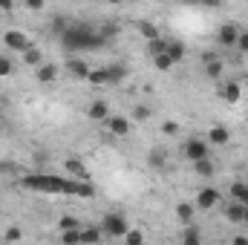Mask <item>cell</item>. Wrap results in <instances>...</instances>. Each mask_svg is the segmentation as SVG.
<instances>
[{
    "label": "cell",
    "instance_id": "1",
    "mask_svg": "<svg viewBox=\"0 0 248 245\" xmlns=\"http://www.w3.org/2000/svg\"><path fill=\"white\" fill-rule=\"evenodd\" d=\"M58 41H61L63 52H69V55H84V52L101 49L107 44L104 32L101 29H93L90 23H69L66 32H63Z\"/></svg>",
    "mask_w": 248,
    "mask_h": 245
},
{
    "label": "cell",
    "instance_id": "2",
    "mask_svg": "<svg viewBox=\"0 0 248 245\" xmlns=\"http://www.w3.org/2000/svg\"><path fill=\"white\" fill-rule=\"evenodd\" d=\"M69 182L66 176H52V173H32V176H23L20 184L26 190H38V193H66L69 190Z\"/></svg>",
    "mask_w": 248,
    "mask_h": 245
},
{
    "label": "cell",
    "instance_id": "3",
    "mask_svg": "<svg viewBox=\"0 0 248 245\" xmlns=\"http://www.w3.org/2000/svg\"><path fill=\"white\" fill-rule=\"evenodd\" d=\"M127 228H130V222H127V216L122 211H110V214L101 216V234L110 237V240H122L127 234Z\"/></svg>",
    "mask_w": 248,
    "mask_h": 245
},
{
    "label": "cell",
    "instance_id": "4",
    "mask_svg": "<svg viewBox=\"0 0 248 245\" xmlns=\"http://www.w3.org/2000/svg\"><path fill=\"white\" fill-rule=\"evenodd\" d=\"M208 156H211V144L205 138H187V144H185L187 162H199V159H208Z\"/></svg>",
    "mask_w": 248,
    "mask_h": 245
},
{
    "label": "cell",
    "instance_id": "5",
    "mask_svg": "<svg viewBox=\"0 0 248 245\" xmlns=\"http://www.w3.org/2000/svg\"><path fill=\"white\" fill-rule=\"evenodd\" d=\"M3 44H6V49H12V52H23V49H29V46H32L29 35H26V32H20V29H9V32L3 35Z\"/></svg>",
    "mask_w": 248,
    "mask_h": 245
},
{
    "label": "cell",
    "instance_id": "6",
    "mask_svg": "<svg viewBox=\"0 0 248 245\" xmlns=\"http://www.w3.org/2000/svg\"><path fill=\"white\" fill-rule=\"evenodd\" d=\"M219 190L217 187H202L199 193H196V199H193V205L199 208V211H211V208H217L219 205Z\"/></svg>",
    "mask_w": 248,
    "mask_h": 245
},
{
    "label": "cell",
    "instance_id": "7",
    "mask_svg": "<svg viewBox=\"0 0 248 245\" xmlns=\"http://www.w3.org/2000/svg\"><path fill=\"white\" fill-rule=\"evenodd\" d=\"M237 38H240V26H237V23H222L219 32H217V44L225 46V49L237 46Z\"/></svg>",
    "mask_w": 248,
    "mask_h": 245
},
{
    "label": "cell",
    "instance_id": "8",
    "mask_svg": "<svg viewBox=\"0 0 248 245\" xmlns=\"http://www.w3.org/2000/svg\"><path fill=\"white\" fill-rule=\"evenodd\" d=\"M225 104H237L240 98H243V87H240V81H225V84H219V92H217Z\"/></svg>",
    "mask_w": 248,
    "mask_h": 245
},
{
    "label": "cell",
    "instance_id": "9",
    "mask_svg": "<svg viewBox=\"0 0 248 245\" xmlns=\"http://www.w3.org/2000/svg\"><path fill=\"white\" fill-rule=\"evenodd\" d=\"M63 170H66V176H72V179H90L87 165H84L81 159H75V156H69V159L63 162Z\"/></svg>",
    "mask_w": 248,
    "mask_h": 245
},
{
    "label": "cell",
    "instance_id": "10",
    "mask_svg": "<svg viewBox=\"0 0 248 245\" xmlns=\"http://www.w3.org/2000/svg\"><path fill=\"white\" fill-rule=\"evenodd\" d=\"M202 63H205V75H208L211 81H219V78H222V61H219L214 52H205V55H202Z\"/></svg>",
    "mask_w": 248,
    "mask_h": 245
},
{
    "label": "cell",
    "instance_id": "11",
    "mask_svg": "<svg viewBox=\"0 0 248 245\" xmlns=\"http://www.w3.org/2000/svg\"><path fill=\"white\" fill-rule=\"evenodd\" d=\"M87 116H90L93 122H107V119H110V104H107L104 98H95V101L87 107Z\"/></svg>",
    "mask_w": 248,
    "mask_h": 245
},
{
    "label": "cell",
    "instance_id": "12",
    "mask_svg": "<svg viewBox=\"0 0 248 245\" xmlns=\"http://www.w3.org/2000/svg\"><path fill=\"white\" fill-rule=\"evenodd\" d=\"M228 141H231V133H228V127H225V124H214V127L208 130V144L222 147V144H228Z\"/></svg>",
    "mask_w": 248,
    "mask_h": 245
},
{
    "label": "cell",
    "instance_id": "13",
    "mask_svg": "<svg viewBox=\"0 0 248 245\" xmlns=\"http://www.w3.org/2000/svg\"><path fill=\"white\" fill-rule=\"evenodd\" d=\"M66 72H69L72 78H87V75H90V63L81 61L78 55H72V58L66 61Z\"/></svg>",
    "mask_w": 248,
    "mask_h": 245
},
{
    "label": "cell",
    "instance_id": "14",
    "mask_svg": "<svg viewBox=\"0 0 248 245\" xmlns=\"http://www.w3.org/2000/svg\"><path fill=\"white\" fill-rule=\"evenodd\" d=\"M107 130H110L113 136H127V133H130V119H124V116H110V119H107Z\"/></svg>",
    "mask_w": 248,
    "mask_h": 245
},
{
    "label": "cell",
    "instance_id": "15",
    "mask_svg": "<svg viewBox=\"0 0 248 245\" xmlns=\"http://www.w3.org/2000/svg\"><path fill=\"white\" fill-rule=\"evenodd\" d=\"M147 168H153V170H165V168H168V153H165L162 147L150 150V153H147Z\"/></svg>",
    "mask_w": 248,
    "mask_h": 245
},
{
    "label": "cell",
    "instance_id": "16",
    "mask_svg": "<svg viewBox=\"0 0 248 245\" xmlns=\"http://www.w3.org/2000/svg\"><path fill=\"white\" fill-rule=\"evenodd\" d=\"M243 216H246V205L237 202V199H231V202L225 205V219H228V222H243Z\"/></svg>",
    "mask_w": 248,
    "mask_h": 245
},
{
    "label": "cell",
    "instance_id": "17",
    "mask_svg": "<svg viewBox=\"0 0 248 245\" xmlns=\"http://www.w3.org/2000/svg\"><path fill=\"white\" fill-rule=\"evenodd\" d=\"M165 52H168V58H170L173 63L185 61V55H187L185 44H182V41H170V38H168V49H165Z\"/></svg>",
    "mask_w": 248,
    "mask_h": 245
},
{
    "label": "cell",
    "instance_id": "18",
    "mask_svg": "<svg viewBox=\"0 0 248 245\" xmlns=\"http://www.w3.org/2000/svg\"><path fill=\"white\" fill-rule=\"evenodd\" d=\"M190 165H193V173L202 176V179H208V176L217 173V165L211 162V156H208V159H199V162H190Z\"/></svg>",
    "mask_w": 248,
    "mask_h": 245
},
{
    "label": "cell",
    "instance_id": "19",
    "mask_svg": "<svg viewBox=\"0 0 248 245\" xmlns=\"http://www.w3.org/2000/svg\"><path fill=\"white\" fill-rule=\"evenodd\" d=\"M87 81H90L93 87H110V72H107V66H101V69H90Z\"/></svg>",
    "mask_w": 248,
    "mask_h": 245
},
{
    "label": "cell",
    "instance_id": "20",
    "mask_svg": "<svg viewBox=\"0 0 248 245\" xmlns=\"http://www.w3.org/2000/svg\"><path fill=\"white\" fill-rule=\"evenodd\" d=\"M55 78H58V66H55V63L44 61L41 66H38V81H41V84H52Z\"/></svg>",
    "mask_w": 248,
    "mask_h": 245
},
{
    "label": "cell",
    "instance_id": "21",
    "mask_svg": "<svg viewBox=\"0 0 248 245\" xmlns=\"http://www.w3.org/2000/svg\"><path fill=\"white\" fill-rule=\"evenodd\" d=\"M20 55H23V63H26V66H35V69H38V66L44 63V52H41L38 46H29V49H23Z\"/></svg>",
    "mask_w": 248,
    "mask_h": 245
},
{
    "label": "cell",
    "instance_id": "22",
    "mask_svg": "<svg viewBox=\"0 0 248 245\" xmlns=\"http://www.w3.org/2000/svg\"><path fill=\"white\" fill-rule=\"evenodd\" d=\"M228 196L237 199V202H243V205H248V182H234L228 187Z\"/></svg>",
    "mask_w": 248,
    "mask_h": 245
},
{
    "label": "cell",
    "instance_id": "23",
    "mask_svg": "<svg viewBox=\"0 0 248 245\" xmlns=\"http://www.w3.org/2000/svg\"><path fill=\"white\" fill-rule=\"evenodd\" d=\"M193 202H179L176 205V219L182 222V225H187V222H193Z\"/></svg>",
    "mask_w": 248,
    "mask_h": 245
},
{
    "label": "cell",
    "instance_id": "24",
    "mask_svg": "<svg viewBox=\"0 0 248 245\" xmlns=\"http://www.w3.org/2000/svg\"><path fill=\"white\" fill-rule=\"evenodd\" d=\"M107 72H110V87L122 84L124 78H127V66L124 63H107Z\"/></svg>",
    "mask_w": 248,
    "mask_h": 245
},
{
    "label": "cell",
    "instance_id": "25",
    "mask_svg": "<svg viewBox=\"0 0 248 245\" xmlns=\"http://www.w3.org/2000/svg\"><path fill=\"white\" fill-rule=\"evenodd\" d=\"M182 243H187V245H199V243H202V234H199V228H196L193 222H187V225H185Z\"/></svg>",
    "mask_w": 248,
    "mask_h": 245
},
{
    "label": "cell",
    "instance_id": "26",
    "mask_svg": "<svg viewBox=\"0 0 248 245\" xmlns=\"http://www.w3.org/2000/svg\"><path fill=\"white\" fill-rule=\"evenodd\" d=\"M136 29H139V32H141V38H147V41H150V38H159V26H156V23H150V20H139V23H136Z\"/></svg>",
    "mask_w": 248,
    "mask_h": 245
},
{
    "label": "cell",
    "instance_id": "27",
    "mask_svg": "<svg viewBox=\"0 0 248 245\" xmlns=\"http://www.w3.org/2000/svg\"><path fill=\"white\" fill-rule=\"evenodd\" d=\"M165 49H168V38L159 35V38H150V41H147V52H150V58L159 55V52H165Z\"/></svg>",
    "mask_w": 248,
    "mask_h": 245
},
{
    "label": "cell",
    "instance_id": "28",
    "mask_svg": "<svg viewBox=\"0 0 248 245\" xmlns=\"http://www.w3.org/2000/svg\"><path fill=\"white\" fill-rule=\"evenodd\" d=\"M66 26H69V20H66L63 15H55V17H52V23H49V29H52V35H55V38H61L63 32H66Z\"/></svg>",
    "mask_w": 248,
    "mask_h": 245
},
{
    "label": "cell",
    "instance_id": "29",
    "mask_svg": "<svg viewBox=\"0 0 248 245\" xmlns=\"http://www.w3.org/2000/svg\"><path fill=\"white\" fill-rule=\"evenodd\" d=\"M81 243H101V228H84L81 225Z\"/></svg>",
    "mask_w": 248,
    "mask_h": 245
},
{
    "label": "cell",
    "instance_id": "30",
    "mask_svg": "<svg viewBox=\"0 0 248 245\" xmlns=\"http://www.w3.org/2000/svg\"><path fill=\"white\" fill-rule=\"evenodd\" d=\"M15 75V61L9 55H0V78H12Z\"/></svg>",
    "mask_w": 248,
    "mask_h": 245
},
{
    "label": "cell",
    "instance_id": "31",
    "mask_svg": "<svg viewBox=\"0 0 248 245\" xmlns=\"http://www.w3.org/2000/svg\"><path fill=\"white\" fill-rule=\"evenodd\" d=\"M153 63H156V69H162V72H168V69L173 66V61L168 58V52H159V55H153Z\"/></svg>",
    "mask_w": 248,
    "mask_h": 245
},
{
    "label": "cell",
    "instance_id": "32",
    "mask_svg": "<svg viewBox=\"0 0 248 245\" xmlns=\"http://www.w3.org/2000/svg\"><path fill=\"white\" fill-rule=\"evenodd\" d=\"M122 240L127 245H141V243H144V234H141V231H130V228H127V234H124Z\"/></svg>",
    "mask_w": 248,
    "mask_h": 245
},
{
    "label": "cell",
    "instance_id": "33",
    "mask_svg": "<svg viewBox=\"0 0 248 245\" xmlns=\"http://www.w3.org/2000/svg\"><path fill=\"white\" fill-rule=\"evenodd\" d=\"M78 225H81V222H78L75 216H61V219H58V228H61V231H69V228H78Z\"/></svg>",
    "mask_w": 248,
    "mask_h": 245
},
{
    "label": "cell",
    "instance_id": "34",
    "mask_svg": "<svg viewBox=\"0 0 248 245\" xmlns=\"http://www.w3.org/2000/svg\"><path fill=\"white\" fill-rule=\"evenodd\" d=\"M133 119H136V122H147V119H150V107H144V104L136 107V110H133Z\"/></svg>",
    "mask_w": 248,
    "mask_h": 245
},
{
    "label": "cell",
    "instance_id": "35",
    "mask_svg": "<svg viewBox=\"0 0 248 245\" xmlns=\"http://www.w3.org/2000/svg\"><path fill=\"white\" fill-rule=\"evenodd\" d=\"M237 49H240V55H248V32H240V38H237Z\"/></svg>",
    "mask_w": 248,
    "mask_h": 245
},
{
    "label": "cell",
    "instance_id": "36",
    "mask_svg": "<svg viewBox=\"0 0 248 245\" xmlns=\"http://www.w3.org/2000/svg\"><path fill=\"white\" fill-rule=\"evenodd\" d=\"M162 133H165V136H176V133H179V122H165L162 124Z\"/></svg>",
    "mask_w": 248,
    "mask_h": 245
},
{
    "label": "cell",
    "instance_id": "37",
    "mask_svg": "<svg viewBox=\"0 0 248 245\" xmlns=\"http://www.w3.org/2000/svg\"><path fill=\"white\" fill-rule=\"evenodd\" d=\"M26 3V9H32V12H41L44 6H46V0H23Z\"/></svg>",
    "mask_w": 248,
    "mask_h": 245
},
{
    "label": "cell",
    "instance_id": "38",
    "mask_svg": "<svg viewBox=\"0 0 248 245\" xmlns=\"http://www.w3.org/2000/svg\"><path fill=\"white\" fill-rule=\"evenodd\" d=\"M199 6H205V9H219L222 0H199Z\"/></svg>",
    "mask_w": 248,
    "mask_h": 245
},
{
    "label": "cell",
    "instance_id": "39",
    "mask_svg": "<svg viewBox=\"0 0 248 245\" xmlns=\"http://www.w3.org/2000/svg\"><path fill=\"white\" fill-rule=\"evenodd\" d=\"M6 240H20V231H17V228H9V231H6Z\"/></svg>",
    "mask_w": 248,
    "mask_h": 245
},
{
    "label": "cell",
    "instance_id": "40",
    "mask_svg": "<svg viewBox=\"0 0 248 245\" xmlns=\"http://www.w3.org/2000/svg\"><path fill=\"white\" fill-rule=\"evenodd\" d=\"M0 9H3V12H12V9H15V0H0Z\"/></svg>",
    "mask_w": 248,
    "mask_h": 245
},
{
    "label": "cell",
    "instance_id": "41",
    "mask_svg": "<svg viewBox=\"0 0 248 245\" xmlns=\"http://www.w3.org/2000/svg\"><path fill=\"white\" fill-rule=\"evenodd\" d=\"M104 3H110V6H122L124 0H104Z\"/></svg>",
    "mask_w": 248,
    "mask_h": 245
},
{
    "label": "cell",
    "instance_id": "42",
    "mask_svg": "<svg viewBox=\"0 0 248 245\" xmlns=\"http://www.w3.org/2000/svg\"><path fill=\"white\" fill-rule=\"evenodd\" d=\"M182 3H185V6H193V3H199V0H182Z\"/></svg>",
    "mask_w": 248,
    "mask_h": 245
},
{
    "label": "cell",
    "instance_id": "43",
    "mask_svg": "<svg viewBox=\"0 0 248 245\" xmlns=\"http://www.w3.org/2000/svg\"><path fill=\"white\" fill-rule=\"evenodd\" d=\"M243 222H246V225H248V205H246V216H243Z\"/></svg>",
    "mask_w": 248,
    "mask_h": 245
},
{
    "label": "cell",
    "instance_id": "44",
    "mask_svg": "<svg viewBox=\"0 0 248 245\" xmlns=\"http://www.w3.org/2000/svg\"><path fill=\"white\" fill-rule=\"evenodd\" d=\"M3 170H9V168H6V165H0V173H3Z\"/></svg>",
    "mask_w": 248,
    "mask_h": 245
},
{
    "label": "cell",
    "instance_id": "45",
    "mask_svg": "<svg viewBox=\"0 0 248 245\" xmlns=\"http://www.w3.org/2000/svg\"><path fill=\"white\" fill-rule=\"evenodd\" d=\"M156 3H170V0H156Z\"/></svg>",
    "mask_w": 248,
    "mask_h": 245
},
{
    "label": "cell",
    "instance_id": "46",
    "mask_svg": "<svg viewBox=\"0 0 248 245\" xmlns=\"http://www.w3.org/2000/svg\"><path fill=\"white\" fill-rule=\"evenodd\" d=\"M0 130H3V116H0Z\"/></svg>",
    "mask_w": 248,
    "mask_h": 245
}]
</instances>
